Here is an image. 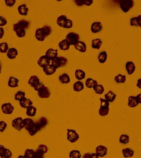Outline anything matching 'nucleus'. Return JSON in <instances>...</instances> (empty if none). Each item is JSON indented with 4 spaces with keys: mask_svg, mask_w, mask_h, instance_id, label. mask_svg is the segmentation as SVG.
Segmentation results:
<instances>
[{
    "mask_svg": "<svg viewBox=\"0 0 141 158\" xmlns=\"http://www.w3.org/2000/svg\"><path fill=\"white\" fill-rule=\"evenodd\" d=\"M31 22L26 19H22L13 25V31L15 32L19 38L25 37L26 34V29L29 27Z\"/></svg>",
    "mask_w": 141,
    "mask_h": 158,
    "instance_id": "nucleus-1",
    "label": "nucleus"
},
{
    "mask_svg": "<svg viewBox=\"0 0 141 158\" xmlns=\"http://www.w3.org/2000/svg\"><path fill=\"white\" fill-rule=\"evenodd\" d=\"M52 32V29L48 25H45L41 28H38L36 30L35 36L37 40L40 42L44 41L45 38L50 35Z\"/></svg>",
    "mask_w": 141,
    "mask_h": 158,
    "instance_id": "nucleus-2",
    "label": "nucleus"
},
{
    "mask_svg": "<svg viewBox=\"0 0 141 158\" xmlns=\"http://www.w3.org/2000/svg\"><path fill=\"white\" fill-rule=\"evenodd\" d=\"M100 101V106L99 109V115L101 117L107 116L109 113L110 103L105 99L102 98H99Z\"/></svg>",
    "mask_w": 141,
    "mask_h": 158,
    "instance_id": "nucleus-3",
    "label": "nucleus"
},
{
    "mask_svg": "<svg viewBox=\"0 0 141 158\" xmlns=\"http://www.w3.org/2000/svg\"><path fill=\"white\" fill-rule=\"evenodd\" d=\"M68 62L67 58L63 56H58L51 61V64L56 69L65 67Z\"/></svg>",
    "mask_w": 141,
    "mask_h": 158,
    "instance_id": "nucleus-4",
    "label": "nucleus"
},
{
    "mask_svg": "<svg viewBox=\"0 0 141 158\" xmlns=\"http://www.w3.org/2000/svg\"><path fill=\"white\" fill-rule=\"evenodd\" d=\"M67 140L72 143H75L79 139L80 136L77 133L76 131L69 129H67Z\"/></svg>",
    "mask_w": 141,
    "mask_h": 158,
    "instance_id": "nucleus-5",
    "label": "nucleus"
},
{
    "mask_svg": "<svg viewBox=\"0 0 141 158\" xmlns=\"http://www.w3.org/2000/svg\"><path fill=\"white\" fill-rule=\"evenodd\" d=\"M133 0H123L120 3V7L124 13H128L134 6Z\"/></svg>",
    "mask_w": 141,
    "mask_h": 158,
    "instance_id": "nucleus-6",
    "label": "nucleus"
},
{
    "mask_svg": "<svg viewBox=\"0 0 141 158\" xmlns=\"http://www.w3.org/2000/svg\"><path fill=\"white\" fill-rule=\"evenodd\" d=\"M80 36L78 33L71 32L67 34L66 39L67 40L71 45H74L79 41Z\"/></svg>",
    "mask_w": 141,
    "mask_h": 158,
    "instance_id": "nucleus-7",
    "label": "nucleus"
},
{
    "mask_svg": "<svg viewBox=\"0 0 141 158\" xmlns=\"http://www.w3.org/2000/svg\"><path fill=\"white\" fill-rule=\"evenodd\" d=\"M37 92L38 96L42 99L49 98L51 95L49 89L44 84L40 87Z\"/></svg>",
    "mask_w": 141,
    "mask_h": 158,
    "instance_id": "nucleus-8",
    "label": "nucleus"
},
{
    "mask_svg": "<svg viewBox=\"0 0 141 158\" xmlns=\"http://www.w3.org/2000/svg\"><path fill=\"white\" fill-rule=\"evenodd\" d=\"M12 126L15 129L20 131L24 128L23 119L21 117L15 118L12 121Z\"/></svg>",
    "mask_w": 141,
    "mask_h": 158,
    "instance_id": "nucleus-9",
    "label": "nucleus"
},
{
    "mask_svg": "<svg viewBox=\"0 0 141 158\" xmlns=\"http://www.w3.org/2000/svg\"><path fill=\"white\" fill-rule=\"evenodd\" d=\"M2 112L5 115H11L13 112L15 108L11 103H5L1 105Z\"/></svg>",
    "mask_w": 141,
    "mask_h": 158,
    "instance_id": "nucleus-10",
    "label": "nucleus"
},
{
    "mask_svg": "<svg viewBox=\"0 0 141 158\" xmlns=\"http://www.w3.org/2000/svg\"><path fill=\"white\" fill-rule=\"evenodd\" d=\"M28 83L30 86L34 88L35 90L41 84V82L39 78L37 75H33L30 77Z\"/></svg>",
    "mask_w": 141,
    "mask_h": 158,
    "instance_id": "nucleus-11",
    "label": "nucleus"
},
{
    "mask_svg": "<svg viewBox=\"0 0 141 158\" xmlns=\"http://www.w3.org/2000/svg\"><path fill=\"white\" fill-rule=\"evenodd\" d=\"M13 154L11 150L5 148L0 144V157L1 158H11Z\"/></svg>",
    "mask_w": 141,
    "mask_h": 158,
    "instance_id": "nucleus-12",
    "label": "nucleus"
},
{
    "mask_svg": "<svg viewBox=\"0 0 141 158\" xmlns=\"http://www.w3.org/2000/svg\"><path fill=\"white\" fill-rule=\"evenodd\" d=\"M108 153V148L106 146L103 145H99L95 149V153L100 157H104L107 155Z\"/></svg>",
    "mask_w": 141,
    "mask_h": 158,
    "instance_id": "nucleus-13",
    "label": "nucleus"
},
{
    "mask_svg": "<svg viewBox=\"0 0 141 158\" xmlns=\"http://www.w3.org/2000/svg\"><path fill=\"white\" fill-rule=\"evenodd\" d=\"M51 63V61L47 57L46 55H43L39 58L37 61V64L39 66L43 68L48 66Z\"/></svg>",
    "mask_w": 141,
    "mask_h": 158,
    "instance_id": "nucleus-14",
    "label": "nucleus"
},
{
    "mask_svg": "<svg viewBox=\"0 0 141 158\" xmlns=\"http://www.w3.org/2000/svg\"><path fill=\"white\" fill-rule=\"evenodd\" d=\"M102 24L101 22H95L93 23L91 26V31L93 33H97L102 31Z\"/></svg>",
    "mask_w": 141,
    "mask_h": 158,
    "instance_id": "nucleus-15",
    "label": "nucleus"
},
{
    "mask_svg": "<svg viewBox=\"0 0 141 158\" xmlns=\"http://www.w3.org/2000/svg\"><path fill=\"white\" fill-rule=\"evenodd\" d=\"M23 124L24 128L29 132L34 127L35 122L34 120L31 118H27L23 119Z\"/></svg>",
    "mask_w": 141,
    "mask_h": 158,
    "instance_id": "nucleus-16",
    "label": "nucleus"
},
{
    "mask_svg": "<svg viewBox=\"0 0 141 158\" xmlns=\"http://www.w3.org/2000/svg\"><path fill=\"white\" fill-rule=\"evenodd\" d=\"M58 49H54L52 48L48 49L45 54L47 57L51 61L58 57Z\"/></svg>",
    "mask_w": 141,
    "mask_h": 158,
    "instance_id": "nucleus-17",
    "label": "nucleus"
},
{
    "mask_svg": "<svg viewBox=\"0 0 141 158\" xmlns=\"http://www.w3.org/2000/svg\"><path fill=\"white\" fill-rule=\"evenodd\" d=\"M125 67H126L127 73L129 75H131V74H133L134 72L135 71V65L133 61H127L126 63Z\"/></svg>",
    "mask_w": 141,
    "mask_h": 158,
    "instance_id": "nucleus-18",
    "label": "nucleus"
},
{
    "mask_svg": "<svg viewBox=\"0 0 141 158\" xmlns=\"http://www.w3.org/2000/svg\"><path fill=\"white\" fill-rule=\"evenodd\" d=\"M139 103L136 96H130L128 98V105L130 108H135L139 105Z\"/></svg>",
    "mask_w": 141,
    "mask_h": 158,
    "instance_id": "nucleus-19",
    "label": "nucleus"
},
{
    "mask_svg": "<svg viewBox=\"0 0 141 158\" xmlns=\"http://www.w3.org/2000/svg\"><path fill=\"white\" fill-rule=\"evenodd\" d=\"M18 54V52L17 49L13 48V47L9 49L6 53L7 56L10 59H14L16 58Z\"/></svg>",
    "mask_w": 141,
    "mask_h": 158,
    "instance_id": "nucleus-20",
    "label": "nucleus"
},
{
    "mask_svg": "<svg viewBox=\"0 0 141 158\" xmlns=\"http://www.w3.org/2000/svg\"><path fill=\"white\" fill-rule=\"evenodd\" d=\"M19 104L20 106L22 108H25V109H27L31 105H32L33 102L31 101L30 99L29 98H24L23 99H22L21 101H19Z\"/></svg>",
    "mask_w": 141,
    "mask_h": 158,
    "instance_id": "nucleus-21",
    "label": "nucleus"
},
{
    "mask_svg": "<svg viewBox=\"0 0 141 158\" xmlns=\"http://www.w3.org/2000/svg\"><path fill=\"white\" fill-rule=\"evenodd\" d=\"M74 47L76 50L80 52L85 53L86 51V45L84 42L81 41H79L77 43L74 45Z\"/></svg>",
    "mask_w": 141,
    "mask_h": 158,
    "instance_id": "nucleus-22",
    "label": "nucleus"
},
{
    "mask_svg": "<svg viewBox=\"0 0 141 158\" xmlns=\"http://www.w3.org/2000/svg\"><path fill=\"white\" fill-rule=\"evenodd\" d=\"M19 79L14 76H11L8 81V85L9 87L11 88H15L19 86Z\"/></svg>",
    "mask_w": 141,
    "mask_h": 158,
    "instance_id": "nucleus-23",
    "label": "nucleus"
},
{
    "mask_svg": "<svg viewBox=\"0 0 141 158\" xmlns=\"http://www.w3.org/2000/svg\"><path fill=\"white\" fill-rule=\"evenodd\" d=\"M122 153L125 158L133 157L135 154V151L129 148H125L122 150Z\"/></svg>",
    "mask_w": 141,
    "mask_h": 158,
    "instance_id": "nucleus-24",
    "label": "nucleus"
},
{
    "mask_svg": "<svg viewBox=\"0 0 141 158\" xmlns=\"http://www.w3.org/2000/svg\"><path fill=\"white\" fill-rule=\"evenodd\" d=\"M104 97H105V99L109 102L113 103L116 100L117 95L113 91L110 90L107 93L105 94Z\"/></svg>",
    "mask_w": 141,
    "mask_h": 158,
    "instance_id": "nucleus-25",
    "label": "nucleus"
},
{
    "mask_svg": "<svg viewBox=\"0 0 141 158\" xmlns=\"http://www.w3.org/2000/svg\"><path fill=\"white\" fill-rule=\"evenodd\" d=\"M57 69L51 64L43 68V71L47 75H51L54 74Z\"/></svg>",
    "mask_w": 141,
    "mask_h": 158,
    "instance_id": "nucleus-26",
    "label": "nucleus"
},
{
    "mask_svg": "<svg viewBox=\"0 0 141 158\" xmlns=\"http://www.w3.org/2000/svg\"><path fill=\"white\" fill-rule=\"evenodd\" d=\"M58 45L60 49L63 51L69 50L71 46L69 42L66 39L60 41Z\"/></svg>",
    "mask_w": 141,
    "mask_h": 158,
    "instance_id": "nucleus-27",
    "label": "nucleus"
},
{
    "mask_svg": "<svg viewBox=\"0 0 141 158\" xmlns=\"http://www.w3.org/2000/svg\"><path fill=\"white\" fill-rule=\"evenodd\" d=\"M73 90L77 92H79L84 89L83 83L81 81H76L73 86Z\"/></svg>",
    "mask_w": 141,
    "mask_h": 158,
    "instance_id": "nucleus-28",
    "label": "nucleus"
},
{
    "mask_svg": "<svg viewBox=\"0 0 141 158\" xmlns=\"http://www.w3.org/2000/svg\"><path fill=\"white\" fill-rule=\"evenodd\" d=\"M67 21V18L65 15H61L58 17L57 19V24L59 26L64 27Z\"/></svg>",
    "mask_w": 141,
    "mask_h": 158,
    "instance_id": "nucleus-29",
    "label": "nucleus"
},
{
    "mask_svg": "<svg viewBox=\"0 0 141 158\" xmlns=\"http://www.w3.org/2000/svg\"><path fill=\"white\" fill-rule=\"evenodd\" d=\"M59 80L61 83L63 84H68L71 81L70 78L67 74L63 73L59 77Z\"/></svg>",
    "mask_w": 141,
    "mask_h": 158,
    "instance_id": "nucleus-30",
    "label": "nucleus"
},
{
    "mask_svg": "<svg viewBox=\"0 0 141 158\" xmlns=\"http://www.w3.org/2000/svg\"><path fill=\"white\" fill-rule=\"evenodd\" d=\"M29 8L27 7L26 4L20 5L18 8V10L19 14L21 15H27L29 12Z\"/></svg>",
    "mask_w": 141,
    "mask_h": 158,
    "instance_id": "nucleus-31",
    "label": "nucleus"
},
{
    "mask_svg": "<svg viewBox=\"0 0 141 158\" xmlns=\"http://www.w3.org/2000/svg\"><path fill=\"white\" fill-rule=\"evenodd\" d=\"M86 73L81 69L76 70L75 72V76L76 79L79 81H81L84 79L86 77Z\"/></svg>",
    "mask_w": 141,
    "mask_h": 158,
    "instance_id": "nucleus-32",
    "label": "nucleus"
},
{
    "mask_svg": "<svg viewBox=\"0 0 141 158\" xmlns=\"http://www.w3.org/2000/svg\"><path fill=\"white\" fill-rule=\"evenodd\" d=\"M102 44V41L100 38H95L93 39L92 41V48L99 50Z\"/></svg>",
    "mask_w": 141,
    "mask_h": 158,
    "instance_id": "nucleus-33",
    "label": "nucleus"
},
{
    "mask_svg": "<svg viewBox=\"0 0 141 158\" xmlns=\"http://www.w3.org/2000/svg\"><path fill=\"white\" fill-rule=\"evenodd\" d=\"M97 84H98V81L92 78H87L85 81V85L89 89H93L94 86Z\"/></svg>",
    "mask_w": 141,
    "mask_h": 158,
    "instance_id": "nucleus-34",
    "label": "nucleus"
},
{
    "mask_svg": "<svg viewBox=\"0 0 141 158\" xmlns=\"http://www.w3.org/2000/svg\"><path fill=\"white\" fill-rule=\"evenodd\" d=\"M130 136L128 134H122L120 135L119 142L121 144L126 145L130 143Z\"/></svg>",
    "mask_w": 141,
    "mask_h": 158,
    "instance_id": "nucleus-35",
    "label": "nucleus"
},
{
    "mask_svg": "<svg viewBox=\"0 0 141 158\" xmlns=\"http://www.w3.org/2000/svg\"><path fill=\"white\" fill-rule=\"evenodd\" d=\"M108 55L107 52L105 51L101 52L98 56V59L100 63H104L107 61Z\"/></svg>",
    "mask_w": 141,
    "mask_h": 158,
    "instance_id": "nucleus-36",
    "label": "nucleus"
},
{
    "mask_svg": "<svg viewBox=\"0 0 141 158\" xmlns=\"http://www.w3.org/2000/svg\"><path fill=\"white\" fill-rule=\"evenodd\" d=\"M37 108L33 105H31L27 109L26 114L29 117H33L35 116L36 114Z\"/></svg>",
    "mask_w": 141,
    "mask_h": 158,
    "instance_id": "nucleus-37",
    "label": "nucleus"
},
{
    "mask_svg": "<svg viewBox=\"0 0 141 158\" xmlns=\"http://www.w3.org/2000/svg\"><path fill=\"white\" fill-rule=\"evenodd\" d=\"M114 80L117 84H124L126 81V75L119 74L114 77Z\"/></svg>",
    "mask_w": 141,
    "mask_h": 158,
    "instance_id": "nucleus-38",
    "label": "nucleus"
},
{
    "mask_svg": "<svg viewBox=\"0 0 141 158\" xmlns=\"http://www.w3.org/2000/svg\"><path fill=\"white\" fill-rule=\"evenodd\" d=\"M76 4L79 7L82 6L83 5L89 6L93 3V0H89V1H84V0H81V1H74Z\"/></svg>",
    "mask_w": 141,
    "mask_h": 158,
    "instance_id": "nucleus-39",
    "label": "nucleus"
},
{
    "mask_svg": "<svg viewBox=\"0 0 141 158\" xmlns=\"http://www.w3.org/2000/svg\"><path fill=\"white\" fill-rule=\"evenodd\" d=\"M93 89L95 91V93L98 95H101L103 93L105 89L104 86L102 84H97L94 86Z\"/></svg>",
    "mask_w": 141,
    "mask_h": 158,
    "instance_id": "nucleus-40",
    "label": "nucleus"
},
{
    "mask_svg": "<svg viewBox=\"0 0 141 158\" xmlns=\"http://www.w3.org/2000/svg\"><path fill=\"white\" fill-rule=\"evenodd\" d=\"M81 156L80 151L78 150H72L69 153V158H81Z\"/></svg>",
    "mask_w": 141,
    "mask_h": 158,
    "instance_id": "nucleus-41",
    "label": "nucleus"
},
{
    "mask_svg": "<svg viewBox=\"0 0 141 158\" xmlns=\"http://www.w3.org/2000/svg\"><path fill=\"white\" fill-rule=\"evenodd\" d=\"M25 92L21 91H19L15 94V100L20 101L25 97Z\"/></svg>",
    "mask_w": 141,
    "mask_h": 158,
    "instance_id": "nucleus-42",
    "label": "nucleus"
},
{
    "mask_svg": "<svg viewBox=\"0 0 141 158\" xmlns=\"http://www.w3.org/2000/svg\"><path fill=\"white\" fill-rule=\"evenodd\" d=\"M9 49V46L7 42H4L0 43V52L1 53H7Z\"/></svg>",
    "mask_w": 141,
    "mask_h": 158,
    "instance_id": "nucleus-43",
    "label": "nucleus"
},
{
    "mask_svg": "<svg viewBox=\"0 0 141 158\" xmlns=\"http://www.w3.org/2000/svg\"><path fill=\"white\" fill-rule=\"evenodd\" d=\"M35 151L32 149H27L24 153V156L26 158H34Z\"/></svg>",
    "mask_w": 141,
    "mask_h": 158,
    "instance_id": "nucleus-44",
    "label": "nucleus"
},
{
    "mask_svg": "<svg viewBox=\"0 0 141 158\" xmlns=\"http://www.w3.org/2000/svg\"><path fill=\"white\" fill-rule=\"evenodd\" d=\"M44 152L38 148L36 151H35L34 155V158H44Z\"/></svg>",
    "mask_w": 141,
    "mask_h": 158,
    "instance_id": "nucleus-45",
    "label": "nucleus"
},
{
    "mask_svg": "<svg viewBox=\"0 0 141 158\" xmlns=\"http://www.w3.org/2000/svg\"><path fill=\"white\" fill-rule=\"evenodd\" d=\"M130 25L132 26H138V20L137 17H133L130 19Z\"/></svg>",
    "mask_w": 141,
    "mask_h": 158,
    "instance_id": "nucleus-46",
    "label": "nucleus"
},
{
    "mask_svg": "<svg viewBox=\"0 0 141 158\" xmlns=\"http://www.w3.org/2000/svg\"><path fill=\"white\" fill-rule=\"evenodd\" d=\"M7 124L5 121H0V132L3 133L7 127Z\"/></svg>",
    "mask_w": 141,
    "mask_h": 158,
    "instance_id": "nucleus-47",
    "label": "nucleus"
},
{
    "mask_svg": "<svg viewBox=\"0 0 141 158\" xmlns=\"http://www.w3.org/2000/svg\"><path fill=\"white\" fill-rule=\"evenodd\" d=\"M7 20L2 16H0V26L2 27L7 24Z\"/></svg>",
    "mask_w": 141,
    "mask_h": 158,
    "instance_id": "nucleus-48",
    "label": "nucleus"
},
{
    "mask_svg": "<svg viewBox=\"0 0 141 158\" xmlns=\"http://www.w3.org/2000/svg\"><path fill=\"white\" fill-rule=\"evenodd\" d=\"M5 4L9 7H12L13 6L16 2L15 0H5Z\"/></svg>",
    "mask_w": 141,
    "mask_h": 158,
    "instance_id": "nucleus-49",
    "label": "nucleus"
},
{
    "mask_svg": "<svg viewBox=\"0 0 141 158\" xmlns=\"http://www.w3.org/2000/svg\"><path fill=\"white\" fill-rule=\"evenodd\" d=\"M73 22L71 19H67V23L65 26H64V28L65 29H71L73 27Z\"/></svg>",
    "mask_w": 141,
    "mask_h": 158,
    "instance_id": "nucleus-50",
    "label": "nucleus"
},
{
    "mask_svg": "<svg viewBox=\"0 0 141 158\" xmlns=\"http://www.w3.org/2000/svg\"><path fill=\"white\" fill-rule=\"evenodd\" d=\"M4 29L3 27H0V39H2L4 35Z\"/></svg>",
    "mask_w": 141,
    "mask_h": 158,
    "instance_id": "nucleus-51",
    "label": "nucleus"
},
{
    "mask_svg": "<svg viewBox=\"0 0 141 158\" xmlns=\"http://www.w3.org/2000/svg\"><path fill=\"white\" fill-rule=\"evenodd\" d=\"M137 82V87L139 89H141V78L138 79Z\"/></svg>",
    "mask_w": 141,
    "mask_h": 158,
    "instance_id": "nucleus-52",
    "label": "nucleus"
},
{
    "mask_svg": "<svg viewBox=\"0 0 141 158\" xmlns=\"http://www.w3.org/2000/svg\"><path fill=\"white\" fill-rule=\"evenodd\" d=\"M82 158H92L91 154L89 152H86L84 154Z\"/></svg>",
    "mask_w": 141,
    "mask_h": 158,
    "instance_id": "nucleus-53",
    "label": "nucleus"
},
{
    "mask_svg": "<svg viewBox=\"0 0 141 158\" xmlns=\"http://www.w3.org/2000/svg\"><path fill=\"white\" fill-rule=\"evenodd\" d=\"M136 96L137 99L139 103L141 104V93H139Z\"/></svg>",
    "mask_w": 141,
    "mask_h": 158,
    "instance_id": "nucleus-54",
    "label": "nucleus"
},
{
    "mask_svg": "<svg viewBox=\"0 0 141 158\" xmlns=\"http://www.w3.org/2000/svg\"><path fill=\"white\" fill-rule=\"evenodd\" d=\"M138 20V26L141 28V15H139L137 17Z\"/></svg>",
    "mask_w": 141,
    "mask_h": 158,
    "instance_id": "nucleus-55",
    "label": "nucleus"
},
{
    "mask_svg": "<svg viewBox=\"0 0 141 158\" xmlns=\"http://www.w3.org/2000/svg\"><path fill=\"white\" fill-rule=\"evenodd\" d=\"M91 155L92 158H99V157L97 154L95 153H93L91 154Z\"/></svg>",
    "mask_w": 141,
    "mask_h": 158,
    "instance_id": "nucleus-56",
    "label": "nucleus"
},
{
    "mask_svg": "<svg viewBox=\"0 0 141 158\" xmlns=\"http://www.w3.org/2000/svg\"><path fill=\"white\" fill-rule=\"evenodd\" d=\"M17 158H26L25 157V156L21 155H19L18 157H17Z\"/></svg>",
    "mask_w": 141,
    "mask_h": 158,
    "instance_id": "nucleus-57",
    "label": "nucleus"
},
{
    "mask_svg": "<svg viewBox=\"0 0 141 158\" xmlns=\"http://www.w3.org/2000/svg\"><path fill=\"white\" fill-rule=\"evenodd\" d=\"M1 63H0V74L1 72Z\"/></svg>",
    "mask_w": 141,
    "mask_h": 158,
    "instance_id": "nucleus-58",
    "label": "nucleus"
},
{
    "mask_svg": "<svg viewBox=\"0 0 141 158\" xmlns=\"http://www.w3.org/2000/svg\"></svg>",
    "mask_w": 141,
    "mask_h": 158,
    "instance_id": "nucleus-59",
    "label": "nucleus"
}]
</instances>
